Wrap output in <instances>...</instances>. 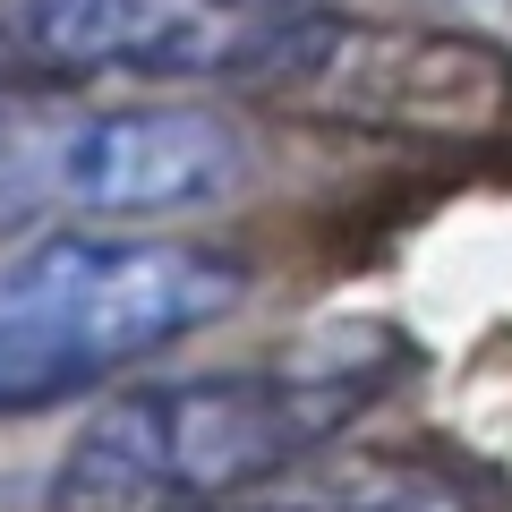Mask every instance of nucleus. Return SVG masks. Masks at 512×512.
<instances>
[{"label": "nucleus", "instance_id": "f257e3e1", "mask_svg": "<svg viewBox=\"0 0 512 512\" xmlns=\"http://www.w3.org/2000/svg\"><path fill=\"white\" fill-rule=\"evenodd\" d=\"M393 376V333L146 376L86 410V427H69L43 470V512H222L308 470L342 427H359L393 393Z\"/></svg>", "mask_w": 512, "mask_h": 512}, {"label": "nucleus", "instance_id": "f03ea898", "mask_svg": "<svg viewBox=\"0 0 512 512\" xmlns=\"http://www.w3.org/2000/svg\"><path fill=\"white\" fill-rule=\"evenodd\" d=\"M248 265L205 239L52 231L0 256V419L69 402L86 384L188 342L239 308Z\"/></svg>", "mask_w": 512, "mask_h": 512}, {"label": "nucleus", "instance_id": "7ed1b4c3", "mask_svg": "<svg viewBox=\"0 0 512 512\" xmlns=\"http://www.w3.org/2000/svg\"><path fill=\"white\" fill-rule=\"evenodd\" d=\"M333 0H0V86H299Z\"/></svg>", "mask_w": 512, "mask_h": 512}, {"label": "nucleus", "instance_id": "20e7f679", "mask_svg": "<svg viewBox=\"0 0 512 512\" xmlns=\"http://www.w3.org/2000/svg\"><path fill=\"white\" fill-rule=\"evenodd\" d=\"M256 137L205 103H111L0 137V205L43 214H205L239 197Z\"/></svg>", "mask_w": 512, "mask_h": 512}]
</instances>
